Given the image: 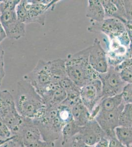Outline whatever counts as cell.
I'll return each mask as SVG.
<instances>
[{
  "instance_id": "1",
  "label": "cell",
  "mask_w": 132,
  "mask_h": 147,
  "mask_svg": "<svg viewBox=\"0 0 132 147\" xmlns=\"http://www.w3.org/2000/svg\"><path fill=\"white\" fill-rule=\"evenodd\" d=\"M17 109L22 117L35 120L44 115L47 109L43 99L27 80L17 83L15 100Z\"/></svg>"
},
{
  "instance_id": "2",
  "label": "cell",
  "mask_w": 132,
  "mask_h": 147,
  "mask_svg": "<svg viewBox=\"0 0 132 147\" xmlns=\"http://www.w3.org/2000/svg\"><path fill=\"white\" fill-rule=\"evenodd\" d=\"M91 46L79 52L69 54L66 59L68 76L81 88L93 80L99 79V74L92 68L89 62Z\"/></svg>"
},
{
  "instance_id": "3",
  "label": "cell",
  "mask_w": 132,
  "mask_h": 147,
  "mask_svg": "<svg viewBox=\"0 0 132 147\" xmlns=\"http://www.w3.org/2000/svg\"><path fill=\"white\" fill-rule=\"evenodd\" d=\"M0 117L10 129L12 136H16L23 123L24 118L19 113L14 97L8 90L1 91Z\"/></svg>"
},
{
  "instance_id": "4",
  "label": "cell",
  "mask_w": 132,
  "mask_h": 147,
  "mask_svg": "<svg viewBox=\"0 0 132 147\" xmlns=\"http://www.w3.org/2000/svg\"><path fill=\"white\" fill-rule=\"evenodd\" d=\"M25 9L23 23L25 24L38 23L45 25L47 13L53 9L58 1L22 0Z\"/></svg>"
},
{
  "instance_id": "5",
  "label": "cell",
  "mask_w": 132,
  "mask_h": 147,
  "mask_svg": "<svg viewBox=\"0 0 132 147\" xmlns=\"http://www.w3.org/2000/svg\"><path fill=\"white\" fill-rule=\"evenodd\" d=\"M17 137L25 147H54L55 143L44 140L40 131L31 119L24 118Z\"/></svg>"
},
{
  "instance_id": "6",
  "label": "cell",
  "mask_w": 132,
  "mask_h": 147,
  "mask_svg": "<svg viewBox=\"0 0 132 147\" xmlns=\"http://www.w3.org/2000/svg\"><path fill=\"white\" fill-rule=\"evenodd\" d=\"M99 78L102 84V100L122 93L127 84L116 67L111 66H109L107 72L99 74Z\"/></svg>"
},
{
  "instance_id": "7",
  "label": "cell",
  "mask_w": 132,
  "mask_h": 147,
  "mask_svg": "<svg viewBox=\"0 0 132 147\" xmlns=\"http://www.w3.org/2000/svg\"><path fill=\"white\" fill-rule=\"evenodd\" d=\"M22 79L30 82L39 95L54 84L47 62L43 60H39L33 70L24 76Z\"/></svg>"
},
{
  "instance_id": "8",
  "label": "cell",
  "mask_w": 132,
  "mask_h": 147,
  "mask_svg": "<svg viewBox=\"0 0 132 147\" xmlns=\"http://www.w3.org/2000/svg\"><path fill=\"white\" fill-rule=\"evenodd\" d=\"M0 22L10 39L18 40L26 35V24L17 18L15 10H8L0 13Z\"/></svg>"
},
{
  "instance_id": "9",
  "label": "cell",
  "mask_w": 132,
  "mask_h": 147,
  "mask_svg": "<svg viewBox=\"0 0 132 147\" xmlns=\"http://www.w3.org/2000/svg\"><path fill=\"white\" fill-rule=\"evenodd\" d=\"M124 105L125 104L123 103L117 109L110 111L99 110L94 118L105 132L109 140L116 138L115 129L119 127V117Z\"/></svg>"
},
{
  "instance_id": "10",
  "label": "cell",
  "mask_w": 132,
  "mask_h": 147,
  "mask_svg": "<svg viewBox=\"0 0 132 147\" xmlns=\"http://www.w3.org/2000/svg\"><path fill=\"white\" fill-rule=\"evenodd\" d=\"M80 97L82 104L91 113L102 99V84L100 80H95L81 87Z\"/></svg>"
},
{
  "instance_id": "11",
  "label": "cell",
  "mask_w": 132,
  "mask_h": 147,
  "mask_svg": "<svg viewBox=\"0 0 132 147\" xmlns=\"http://www.w3.org/2000/svg\"><path fill=\"white\" fill-rule=\"evenodd\" d=\"M90 32H102L109 39L117 38L126 32L125 26L118 19L107 18L101 22L92 25L88 28Z\"/></svg>"
},
{
  "instance_id": "12",
  "label": "cell",
  "mask_w": 132,
  "mask_h": 147,
  "mask_svg": "<svg viewBox=\"0 0 132 147\" xmlns=\"http://www.w3.org/2000/svg\"><path fill=\"white\" fill-rule=\"evenodd\" d=\"M89 62L92 68L98 74L105 73L108 70L109 65L107 52L97 38L94 39L93 45L91 46Z\"/></svg>"
},
{
  "instance_id": "13",
  "label": "cell",
  "mask_w": 132,
  "mask_h": 147,
  "mask_svg": "<svg viewBox=\"0 0 132 147\" xmlns=\"http://www.w3.org/2000/svg\"><path fill=\"white\" fill-rule=\"evenodd\" d=\"M77 136L84 143L91 147L95 145L103 138H107L105 132L95 119H91L85 125L81 127Z\"/></svg>"
},
{
  "instance_id": "14",
  "label": "cell",
  "mask_w": 132,
  "mask_h": 147,
  "mask_svg": "<svg viewBox=\"0 0 132 147\" xmlns=\"http://www.w3.org/2000/svg\"><path fill=\"white\" fill-rule=\"evenodd\" d=\"M55 84H59L62 79L68 77L67 75L66 59H59L47 61Z\"/></svg>"
},
{
  "instance_id": "15",
  "label": "cell",
  "mask_w": 132,
  "mask_h": 147,
  "mask_svg": "<svg viewBox=\"0 0 132 147\" xmlns=\"http://www.w3.org/2000/svg\"><path fill=\"white\" fill-rule=\"evenodd\" d=\"M86 16L97 23H101L105 19V10L100 0L88 1Z\"/></svg>"
},
{
  "instance_id": "16",
  "label": "cell",
  "mask_w": 132,
  "mask_h": 147,
  "mask_svg": "<svg viewBox=\"0 0 132 147\" xmlns=\"http://www.w3.org/2000/svg\"><path fill=\"white\" fill-rule=\"evenodd\" d=\"M73 121L77 125L82 127L90 120L91 113L81 101L74 105L71 109Z\"/></svg>"
},
{
  "instance_id": "17",
  "label": "cell",
  "mask_w": 132,
  "mask_h": 147,
  "mask_svg": "<svg viewBox=\"0 0 132 147\" xmlns=\"http://www.w3.org/2000/svg\"><path fill=\"white\" fill-rule=\"evenodd\" d=\"M124 103L122 94L112 97H107L101 100L98 105L99 110L103 111H110L114 110Z\"/></svg>"
},
{
  "instance_id": "18",
  "label": "cell",
  "mask_w": 132,
  "mask_h": 147,
  "mask_svg": "<svg viewBox=\"0 0 132 147\" xmlns=\"http://www.w3.org/2000/svg\"><path fill=\"white\" fill-rule=\"evenodd\" d=\"M116 138L119 142L130 147L132 144V127H124L119 126L115 129Z\"/></svg>"
},
{
  "instance_id": "19",
  "label": "cell",
  "mask_w": 132,
  "mask_h": 147,
  "mask_svg": "<svg viewBox=\"0 0 132 147\" xmlns=\"http://www.w3.org/2000/svg\"><path fill=\"white\" fill-rule=\"evenodd\" d=\"M116 68L126 83H132V58L126 59Z\"/></svg>"
},
{
  "instance_id": "20",
  "label": "cell",
  "mask_w": 132,
  "mask_h": 147,
  "mask_svg": "<svg viewBox=\"0 0 132 147\" xmlns=\"http://www.w3.org/2000/svg\"><path fill=\"white\" fill-rule=\"evenodd\" d=\"M81 128V127L77 125L73 120L67 124L62 129V146L66 144L70 139L79 134Z\"/></svg>"
},
{
  "instance_id": "21",
  "label": "cell",
  "mask_w": 132,
  "mask_h": 147,
  "mask_svg": "<svg viewBox=\"0 0 132 147\" xmlns=\"http://www.w3.org/2000/svg\"><path fill=\"white\" fill-rule=\"evenodd\" d=\"M119 126L132 127V104H126L119 117Z\"/></svg>"
},
{
  "instance_id": "22",
  "label": "cell",
  "mask_w": 132,
  "mask_h": 147,
  "mask_svg": "<svg viewBox=\"0 0 132 147\" xmlns=\"http://www.w3.org/2000/svg\"><path fill=\"white\" fill-rule=\"evenodd\" d=\"M105 13V18H116L117 15L118 9L112 0H100Z\"/></svg>"
},
{
  "instance_id": "23",
  "label": "cell",
  "mask_w": 132,
  "mask_h": 147,
  "mask_svg": "<svg viewBox=\"0 0 132 147\" xmlns=\"http://www.w3.org/2000/svg\"><path fill=\"white\" fill-rule=\"evenodd\" d=\"M20 0L0 1V13L8 10H15Z\"/></svg>"
},
{
  "instance_id": "24",
  "label": "cell",
  "mask_w": 132,
  "mask_h": 147,
  "mask_svg": "<svg viewBox=\"0 0 132 147\" xmlns=\"http://www.w3.org/2000/svg\"><path fill=\"white\" fill-rule=\"evenodd\" d=\"M121 94L124 104H132V83L126 84Z\"/></svg>"
},
{
  "instance_id": "25",
  "label": "cell",
  "mask_w": 132,
  "mask_h": 147,
  "mask_svg": "<svg viewBox=\"0 0 132 147\" xmlns=\"http://www.w3.org/2000/svg\"><path fill=\"white\" fill-rule=\"evenodd\" d=\"M22 144L21 141L16 136H13L0 145V147H20Z\"/></svg>"
},
{
  "instance_id": "26",
  "label": "cell",
  "mask_w": 132,
  "mask_h": 147,
  "mask_svg": "<svg viewBox=\"0 0 132 147\" xmlns=\"http://www.w3.org/2000/svg\"><path fill=\"white\" fill-rule=\"evenodd\" d=\"M64 147H93L89 146L84 143L82 141L75 136L67 142L66 144L63 146Z\"/></svg>"
},
{
  "instance_id": "27",
  "label": "cell",
  "mask_w": 132,
  "mask_h": 147,
  "mask_svg": "<svg viewBox=\"0 0 132 147\" xmlns=\"http://www.w3.org/2000/svg\"><path fill=\"white\" fill-rule=\"evenodd\" d=\"M12 132L0 117V137L3 138H8L12 136Z\"/></svg>"
},
{
  "instance_id": "28",
  "label": "cell",
  "mask_w": 132,
  "mask_h": 147,
  "mask_svg": "<svg viewBox=\"0 0 132 147\" xmlns=\"http://www.w3.org/2000/svg\"><path fill=\"white\" fill-rule=\"evenodd\" d=\"M5 52L0 47V87L2 85V82L5 76Z\"/></svg>"
},
{
  "instance_id": "29",
  "label": "cell",
  "mask_w": 132,
  "mask_h": 147,
  "mask_svg": "<svg viewBox=\"0 0 132 147\" xmlns=\"http://www.w3.org/2000/svg\"><path fill=\"white\" fill-rule=\"evenodd\" d=\"M124 5L127 21L132 22V0L124 1Z\"/></svg>"
},
{
  "instance_id": "30",
  "label": "cell",
  "mask_w": 132,
  "mask_h": 147,
  "mask_svg": "<svg viewBox=\"0 0 132 147\" xmlns=\"http://www.w3.org/2000/svg\"><path fill=\"white\" fill-rule=\"evenodd\" d=\"M109 139L106 137L101 139L94 147H109Z\"/></svg>"
},
{
  "instance_id": "31",
  "label": "cell",
  "mask_w": 132,
  "mask_h": 147,
  "mask_svg": "<svg viewBox=\"0 0 132 147\" xmlns=\"http://www.w3.org/2000/svg\"><path fill=\"white\" fill-rule=\"evenodd\" d=\"M109 147H127L123 145L117 140L116 138L110 139L109 140Z\"/></svg>"
},
{
  "instance_id": "32",
  "label": "cell",
  "mask_w": 132,
  "mask_h": 147,
  "mask_svg": "<svg viewBox=\"0 0 132 147\" xmlns=\"http://www.w3.org/2000/svg\"><path fill=\"white\" fill-rule=\"evenodd\" d=\"M126 30L128 35L131 42H132V22L127 21L125 24Z\"/></svg>"
},
{
  "instance_id": "33",
  "label": "cell",
  "mask_w": 132,
  "mask_h": 147,
  "mask_svg": "<svg viewBox=\"0 0 132 147\" xmlns=\"http://www.w3.org/2000/svg\"><path fill=\"white\" fill-rule=\"evenodd\" d=\"M7 37V35L5 30L3 28L2 23L0 22V44Z\"/></svg>"
},
{
  "instance_id": "34",
  "label": "cell",
  "mask_w": 132,
  "mask_h": 147,
  "mask_svg": "<svg viewBox=\"0 0 132 147\" xmlns=\"http://www.w3.org/2000/svg\"><path fill=\"white\" fill-rule=\"evenodd\" d=\"M128 58H132V42H131L128 50Z\"/></svg>"
},
{
  "instance_id": "35",
  "label": "cell",
  "mask_w": 132,
  "mask_h": 147,
  "mask_svg": "<svg viewBox=\"0 0 132 147\" xmlns=\"http://www.w3.org/2000/svg\"><path fill=\"white\" fill-rule=\"evenodd\" d=\"M8 138H0V145H1V144H3V142H5V141L7 140V139Z\"/></svg>"
},
{
  "instance_id": "36",
  "label": "cell",
  "mask_w": 132,
  "mask_h": 147,
  "mask_svg": "<svg viewBox=\"0 0 132 147\" xmlns=\"http://www.w3.org/2000/svg\"><path fill=\"white\" fill-rule=\"evenodd\" d=\"M20 147H25L24 146L23 144V143H22V144H21V145L20 146Z\"/></svg>"
},
{
  "instance_id": "37",
  "label": "cell",
  "mask_w": 132,
  "mask_h": 147,
  "mask_svg": "<svg viewBox=\"0 0 132 147\" xmlns=\"http://www.w3.org/2000/svg\"><path fill=\"white\" fill-rule=\"evenodd\" d=\"M130 147H132V145H131L130 146Z\"/></svg>"
},
{
  "instance_id": "38",
  "label": "cell",
  "mask_w": 132,
  "mask_h": 147,
  "mask_svg": "<svg viewBox=\"0 0 132 147\" xmlns=\"http://www.w3.org/2000/svg\"><path fill=\"white\" fill-rule=\"evenodd\" d=\"M1 91L0 90V94H1Z\"/></svg>"
}]
</instances>
